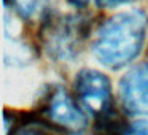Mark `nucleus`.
<instances>
[{"label":"nucleus","mask_w":148,"mask_h":135,"mask_svg":"<svg viewBox=\"0 0 148 135\" xmlns=\"http://www.w3.org/2000/svg\"><path fill=\"white\" fill-rule=\"evenodd\" d=\"M148 32V16L142 10L123 11L107 19L92 40V52L108 68H121L142 51Z\"/></svg>","instance_id":"f257e3e1"},{"label":"nucleus","mask_w":148,"mask_h":135,"mask_svg":"<svg viewBox=\"0 0 148 135\" xmlns=\"http://www.w3.org/2000/svg\"><path fill=\"white\" fill-rule=\"evenodd\" d=\"M40 37L49 57L54 61H72L80 52L86 29L83 21L73 16L49 18L43 26Z\"/></svg>","instance_id":"f03ea898"},{"label":"nucleus","mask_w":148,"mask_h":135,"mask_svg":"<svg viewBox=\"0 0 148 135\" xmlns=\"http://www.w3.org/2000/svg\"><path fill=\"white\" fill-rule=\"evenodd\" d=\"M75 92L81 105L97 118L112 110V84L100 72L81 70L75 78Z\"/></svg>","instance_id":"7ed1b4c3"},{"label":"nucleus","mask_w":148,"mask_h":135,"mask_svg":"<svg viewBox=\"0 0 148 135\" xmlns=\"http://www.w3.org/2000/svg\"><path fill=\"white\" fill-rule=\"evenodd\" d=\"M42 113L53 125L64 130L78 132L86 127V116L75 100L62 87H54L45 100Z\"/></svg>","instance_id":"20e7f679"},{"label":"nucleus","mask_w":148,"mask_h":135,"mask_svg":"<svg viewBox=\"0 0 148 135\" xmlns=\"http://www.w3.org/2000/svg\"><path fill=\"white\" fill-rule=\"evenodd\" d=\"M119 97L129 113L148 116V65L135 67L123 76Z\"/></svg>","instance_id":"39448f33"},{"label":"nucleus","mask_w":148,"mask_h":135,"mask_svg":"<svg viewBox=\"0 0 148 135\" xmlns=\"http://www.w3.org/2000/svg\"><path fill=\"white\" fill-rule=\"evenodd\" d=\"M43 0H11V5L23 18H32L42 7Z\"/></svg>","instance_id":"423d86ee"},{"label":"nucleus","mask_w":148,"mask_h":135,"mask_svg":"<svg viewBox=\"0 0 148 135\" xmlns=\"http://www.w3.org/2000/svg\"><path fill=\"white\" fill-rule=\"evenodd\" d=\"M11 135H49V132L46 130L43 122H24L19 127H16Z\"/></svg>","instance_id":"0eeeda50"},{"label":"nucleus","mask_w":148,"mask_h":135,"mask_svg":"<svg viewBox=\"0 0 148 135\" xmlns=\"http://www.w3.org/2000/svg\"><path fill=\"white\" fill-rule=\"evenodd\" d=\"M127 135H148V119H142V121L132 122L129 125Z\"/></svg>","instance_id":"6e6552de"},{"label":"nucleus","mask_w":148,"mask_h":135,"mask_svg":"<svg viewBox=\"0 0 148 135\" xmlns=\"http://www.w3.org/2000/svg\"><path fill=\"white\" fill-rule=\"evenodd\" d=\"M96 2L103 8H113V7H119L123 3H129L132 0H96Z\"/></svg>","instance_id":"1a4fd4ad"},{"label":"nucleus","mask_w":148,"mask_h":135,"mask_svg":"<svg viewBox=\"0 0 148 135\" xmlns=\"http://www.w3.org/2000/svg\"><path fill=\"white\" fill-rule=\"evenodd\" d=\"M69 2H72V3L77 5V7H84V5L88 3V0H69Z\"/></svg>","instance_id":"9d476101"}]
</instances>
